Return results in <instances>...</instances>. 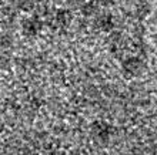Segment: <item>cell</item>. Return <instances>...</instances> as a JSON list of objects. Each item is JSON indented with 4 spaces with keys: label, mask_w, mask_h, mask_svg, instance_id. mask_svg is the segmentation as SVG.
I'll return each mask as SVG.
<instances>
[{
    "label": "cell",
    "mask_w": 157,
    "mask_h": 155,
    "mask_svg": "<svg viewBox=\"0 0 157 155\" xmlns=\"http://www.w3.org/2000/svg\"><path fill=\"white\" fill-rule=\"evenodd\" d=\"M39 27H40V24H37V23H36V21H33V20L26 21V24H25V30L29 33V34H33V33H36Z\"/></svg>",
    "instance_id": "1"
}]
</instances>
